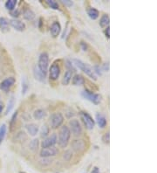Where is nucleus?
<instances>
[{"mask_svg": "<svg viewBox=\"0 0 157 173\" xmlns=\"http://www.w3.org/2000/svg\"><path fill=\"white\" fill-rule=\"evenodd\" d=\"M73 62H74V66H76L79 69H80L83 73H86L87 76H89L93 81L97 80V75L94 73V71H93L92 66H90L88 64L84 63L82 60H78V59H74Z\"/></svg>", "mask_w": 157, "mask_h": 173, "instance_id": "1", "label": "nucleus"}, {"mask_svg": "<svg viewBox=\"0 0 157 173\" xmlns=\"http://www.w3.org/2000/svg\"><path fill=\"white\" fill-rule=\"evenodd\" d=\"M70 137H71V132L69 128L67 126H62L59 133V139H58L59 145L61 148H65L69 143Z\"/></svg>", "mask_w": 157, "mask_h": 173, "instance_id": "2", "label": "nucleus"}, {"mask_svg": "<svg viewBox=\"0 0 157 173\" xmlns=\"http://www.w3.org/2000/svg\"><path fill=\"white\" fill-rule=\"evenodd\" d=\"M81 95L84 99L91 101L92 103L95 104V105H98L101 102L102 96L99 94H94L92 91L88 90V89H85L83 91L81 92Z\"/></svg>", "mask_w": 157, "mask_h": 173, "instance_id": "3", "label": "nucleus"}, {"mask_svg": "<svg viewBox=\"0 0 157 173\" xmlns=\"http://www.w3.org/2000/svg\"><path fill=\"white\" fill-rule=\"evenodd\" d=\"M37 66L42 73L46 75V73L48 72V66H49V55L47 53L44 52L39 55Z\"/></svg>", "mask_w": 157, "mask_h": 173, "instance_id": "4", "label": "nucleus"}, {"mask_svg": "<svg viewBox=\"0 0 157 173\" xmlns=\"http://www.w3.org/2000/svg\"><path fill=\"white\" fill-rule=\"evenodd\" d=\"M64 122V116L61 113H54L50 117V125L52 128L56 129L62 125Z\"/></svg>", "mask_w": 157, "mask_h": 173, "instance_id": "5", "label": "nucleus"}, {"mask_svg": "<svg viewBox=\"0 0 157 173\" xmlns=\"http://www.w3.org/2000/svg\"><path fill=\"white\" fill-rule=\"evenodd\" d=\"M80 116L81 121L83 122L85 127L87 129L91 130V129H92L94 128V125H95L94 120L92 118V116L88 113H86V112H80Z\"/></svg>", "mask_w": 157, "mask_h": 173, "instance_id": "6", "label": "nucleus"}, {"mask_svg": "<svg viewBox=\"0 0 157 173\" xmlns=\"http://www.w3.org/2000/svg\"><path fill=\"white\" fill-rule=\"evenodd\" d=\"M69 126H70V132H72L75 137H79L82 134V128L80 126V122L78 120L73 119L69 122Z\"/></svg>", "mask_w": 157, "mask_h": 173, "instance_id": "7", "label": "nucleus"}, {"mask_svg": "<svg viewBox=\"0 0 157 173\" xmlns=\"http://www.w3.org/2000/svg\"><path fill=\"white\" fill-rule=\"evenodd\" d=\"M57 142H58V137H57L55 133H53L50 137H46L44 139V141L41 143V147H42V149L54 147V145L57 144Z\"/></svg>", "mask_w": 157, "mask_h": 173, "instance_id": "8", "label": "nucleus"}, {"mask_svg": "<svg viewBox=\"0 0 157 173\" xmlns=\"http://www.w3.org/2000/svg\"><path fill=\"white\" fill-rule=\"evenodd\" d=\"M60 74V67L58 64H53L49 71V77L52 81H56L59 79Z\"/></svg>", "mask_w": 157, "mask_h": 173, "instance_id": "9", "label": "nucleus"}, {"mask_svg": "<svg viewBox=\"0 0 157 173\" xmlns=\"http://www.w3.org/2000/svg\"><path fill=\"white\" fill-rule=\"evenodd\" d=\"M58 153V150L55 147H50L42 149L40 151V156L43 158H49L50 156H54Z\"/></svg>", "mask_w": 157, "mask_h": 173, "instance_id": "10", "label": "nucleus"}, {"mask_svg": "<svg viewBox=\"0 0 157 173\" xmlns=\"http://www.w3.org/2000/svg\"><path fill=\"white\" fill-rule=\"evenodd\" d=\"M15 78L13 77H9L4 80L3 82L0 83V89L3 91H8L10 88L14 85L15 83Z\"/></svg>", "mask_w": 157, "mask_h": 173, "instance_id": "11", "label": "nucleus"}, {"mask_svg": "<svg viewBox=\"0 0 157 173\" xmlns=\"http://www.w3.org/2000/svg\"><path fill=\"white\" fill-rule=\"evenodd\" d=\"M9 24L18 32H24L26 30V25L22 21L18 19H11L9 21Z\"/></svg>", "mask_w": 157, "mask_h": 173, "instance_id": "12", "label": "nucleus"}, {"mask_svg": "<svg viewBox=\"0 0 157 173\" xmlns=\"http://www.w3.org/2000/svg\"><path fill=\"white\" fill-rule=\"evenodd\" d=\"M50 32H51V34L53 38H56L59 35L60 32H61V26L59 22H53V25L51 26L50 28Z\"/></svg>", "mask_w": 157, "mask_h": 173, "instance_id": "13", "label": "nucleus"}, {"mask_svg": "<svg viewBox=\"0 0 157 173\" xmlns=\"http://www.w3.org/2000/svg\"><path fill=\"white\" fill-rule=\"evenodd\" d=\"M33 75H34V78L40 82H46V75L45 73H43L38 67L37 66H35L33 67Z\"/></svg>", "mask_w": 157, "mask_h": 173, "instance_id": "14", "label": "nucleus"}, {"mask_svg": "<svg viewBox=\"0 0 157 173\" xmlns=\"http://www.w3.org/2000/svg\"><path fill=\"white\" fill-rule=\"evenodd\" d=\"M72 146L74 148V150L77 152L82 151L86 148V144L83 140H74L72 144Z\"/></svg>", "mask_w": 157, "mask_h": 173, "instance_id": "15", "label": "nucleus"}, {"mask_svg": "<svg viewBox=\"0 0 157 173\" xmlns=\"http://www.w3.org/2000/svg\"><path fill=\"white\" fill-rule=\"evenodd\" d=\"M26 128L27 130L28 134L32 137H35L38 132V126L34 124V123H30V124H27L26 126Z\"/></svg>", "mask_w": 157, "mask_h": 173, "instance_id": "16", "label": "nucleus"}, {"mask_svg": "<svg viewBox=\"0 0 157 173\" xmlns=\"http://www.w3.org/2000/svg\"><path fill=\"white\" fill-rule=\"evenodd\" d=\"M96 121H97V123H98L99 127L101 128L106 127V125L107 123L106 117L102 114H101V113H97L96 114Z\"/></svg>", "mask_w": 157, "mask_h": 173, "instance_id": "17", "label": "nucleus"}, {"mask_svg": "<svg viewBox=\"0 0 157 173\" xmlns=\"http://www.w3.org/2000/svg\"><path fill=\"white\" fill-rule=\"evenodd\" d=\"M0 30L2 32H7L9 31V21L5 18H0Z\"/></svg>", "mask_w": 157, "mask_h": 173, "instance_id": "18", "label": "nucleus"}, {"mask_svg": "<svg viewBox=\"0 0 157 173\" xmlns=\"http://www.w3.org/2000/svg\"><path fill=\"white\" fill-rule=\"evenodd\" d=\"M73 85L74 86H82L85 83V80H84L83 76L80 74H75L73 78Z\"/></svg>", "mask_w": 157, "mask_h": 173, "instance_id": "19", "label": "nucleus"}, {"mask_svg": "<svg viewBox=\"0 0 157 173\" xmlns=\"http://www.w3.org/2000/svg\"><path fill=\"white\" fill-rule=\"evenodd\" d=\"M87 15L89 16V18L92 19V20H95L97 18H99V15H100V12L99 11L95 8H89L87 10Z\"/></svg>", "mask_w": 157, "mask_h": 173, "instance_id": "20", "label": "nucleus"}, {"mask_svg": "<svg viewBox=\"0 0 157 173\" xmlns=\"http://www.w3.org/2000/svg\"><path fill=\"white\" fill-rule=\"evenodd\" d=\"M23 16H24L25 19L31 21V20H33L35 18V13L31 9H26L23 12Z\"/></svg>", "mask_w": 157, "mask_h": 173, "instance_id": "21", "label": "nucleus"}, {"mask_svg": "<svg viewBox=\"0 0 157 173\" xmlns=\"http://www.w3.org/2000/svg\"><path fill=\"white\" fill-rule=\"evenodd\" d=\"M46 112L44 110H37L33 113V117L35 120H41L46 116Z\"/></svg>", "mask_w": 157, "mask_h": 173, "instance_id": "22", "label": "nucleus"}, {"mask_svg": "<svg viewBox=\"0 0 157 173\" xmlns=\"http://www.w3.org/2000/svg\"><path fill=\"white\" fill-rule=\"evenodd\" d=\"M72 78H73V73L67 70V71L65 73V74H64V76H63L62 84L65 85V86H67V85L70 83V82H71Z\"/></svg>", "mask_w": 157, "mask_h": 173, "instance_id": "23", "label": "nucleus"}, {"mask_svg": "<svg viewBox=\"0 0 157 173\" xmlns=\"http://www.w3.org/2000/svg\"><path fill=\"white\" fill-rule=\"evenodd\" d=\"M109 22H110V18H109V16L105 14L103 15L101 18V20H100V26L101 27L105 28L109 26Z\"/></svg>", "mask_w": 157, "mask_h": 173, "instance_id": "24", "label": "nucleus"}, {"mask_svg": "<svg viewBox=\"0 0 157 173\" xmlns=\"http://www.w3.org/2000/svg\"><path fill=\"white\" fill-rule=\"evenodd\" d=\"M16 5H17V1L16 0H8V1H6V3H5V8L10 11H14L15 9V6H16Z\"/></svg>", "mask_w": 157, "mask_h": 173, "instance_id": "25", "label": "nucleus"}, {"mask_svg": "<svg viewBox=\"0 0 157 173\" xmlns=\"http://www.w3.org/2000/svg\"><path fill=\"white\" fill-rule=\"evenodd\" d=\"M29 147H30V150H32V151H36L38 148V139H33L30 144H29Z\"/></svg>", "mask_w": 157, "mask_h": 173, "instance_id": "26", "label": "nucleus"}, {"mask_svg": "<svg viewBox=\"0 0 157 173\" xmlns=\"http://www.w3.org/2000/svg\"><path fill=\"white\" fill-rule=\"evenodd\" d=\"M46 4L53 10H59V4L54 1V0H46Z\"/></svg>", "mask_w": 157, "mask_h": 173, "instance_id": "27", "label": "nucleus"}, {"mask_svg": "<svg viewBox=\"0 0 157 173\" xmlns=\"http://www.w3.org/2000/svg\"><path fill=\"white\" fill-rule=\"evenodd\" d=\"M6 125L5 124H3L1 127H0V144L3 142L4 138L5 137V134H6Z\"/></svg>", "mask_w": 157, "mask_h": 173, "instance_id": "28", "label": "nucleus"}, {"mask_svg": "<svg viewBox=\"0 0 157 173\" xmlns=\"http://www.w3.org/2000/svg\"><path fill=\"white\" fill-rule=\"evenodd\" d=\"M14 104H15V99H14L13 96H11V99L9 100V101H8V105H7V109H6V111H5V115H7L10 111L12 110Z\"/></svg>", "mask_w": 157, "mask_h": 173, "instance_id": "29", "label": "nucleus"}, {"mask_svg": "<svg viewBox=\"0 0 157 173\" xmlns=\"http://www.w3.org/2000/svg\"><path fill=\"white\" fill-rule=\"evenodd\" d=\"M49 134V127L47 125H43L40 130V136L41 137H46Z\"/></svg>", "mask_w": 157, "mask_h": 173, "instance_id": "30", "label": "nucleus"}, {"mask_svg": "<svg viewBox=\"0 0 157 173\" xmlns=\"http://www.w3.org/2000/svg\"><path fill=\"white\" fill-rule=\"evenodd\" d=\"M28 88H29V86H28V82L26 81V79L24 77L23 79H22V94H25L28 90Z\"/></svg>", "mask_w": 157, "mask_h": 173, "instance_id": "31", "label": "nucleus"}, {"mask_svg": "<svg viewBox=\"0 0 157 173\" xmlns=\"http://www.w3.org/2000/svg\"><path fill=\"white\" fill-rule=\"evenodd\" d=\"M65 66H66V68H67V70L68 71H70V72H75V67H74V65L72 63V60H66V64H65Z\"/></svg>", "mask_w": 157, "mask_h": 173, "instance_id": "32", "label": "nucleus"}, {"mask_svg": "<svg viewBox=\"0 0 157 173\" xmlns=\"http://www.w3.org/2000/svg\"><path fill=\"white\" fill-rule=\"evenodd\" d=\"M17 116H18V111H16L14 114H13V116H12V117H11V130H12V128L14 127V124H15V122H16V120H17Z\"/></svg>", "mask_w": 157, "mask_h": 173, "instance_id": "33", "label": "nucleus"}, {"mask_svg": "<svg viewBox=\"0 0 157 173\" xmlns=\"http://www.w3.org/2000/svg\"><path fill=\"white\" fill-rule=\"evenodd\" d=\"M102 142L105 144H108L109 142H110V135L109 133H106L103 137H102Z\"/></svg>", "mask_w": 157, "mask_h": 173, "instance_id": "34", "label": "nucleus"}, {"mask_svg": "<svg viewBox=\"0 0 157 173\" xmlns=\"http://www.w3.org/2000/svg\"><path fill=\"white\" fill-rule=\"evenodd\" d=\"M92 69H93V71H94V73L98 76V75H101L102 74V70L101 68L99 66H95L94 67H92Z\"/></svg>", "mask_w": 157, "mask_h": 173, "instance_id": "35", "label": "nucleus"}, {"mask_svg": "<svg viewBox=\"0 0 157 173\" xmlns=\"http://www.w3.org/2000/svg\"><path fill=\"white\" fill-rule=\"evenodd\" d=\"M61 3H62L64 5H66V6H68V7H70V6H72V5H74L73 1H70V0H61Z\"/></svg>", "mask_w": 157, "mask_h": 173, "instance_id": "36", "label": "nucleus"}, {"mask_svg": "<svg viewBox=\"0 0 157 173\" xmlns=\"http://www.w3.org/2000/svg\"><path fill=\"white\" fill-rule=\"evenodd\" d=\"M11 15L12 17L17 18V17H19V11H11Z\"/></svg>", "mask_w": 157, "mask_h": 173, "instance_id": "37", "label": "nucleus"}, {"mask_svg": "<svg viewBox=\"0 0 157 173\" xmlns=\"http://www.w3.org/2000/svg\"><path fill=\"white\" fill-rule=\"evenodd\" d=\"M101 70H103V71H106V72L109 71V64L108 63L104 64V65H103V67H102Z\"/></svg>", "mask_w": 157, "mask_h": 173, "instance_id": "38", "label": "nucleus"}, {"mask_svg": "<svg viewBox=\"0 0 157 173\" xmlns=\"http://www.w3.org/2000/svg\"><path fill=\"white\" fill-rule=\"evenodd\" d=\"M105 35H106V37H107V39L110 38V28H109V26H107V29H106V31H105Z\"/></svg>", "mask_w": 157, "mask_h": 173, "instance_id": "39", "label": "nucleus"}, {"mask_svg": "<svg viewBox=\"0 0 157 173\" xmlns=\"http://www.w3.org/2000/svg\"><path fill=\"white\" fill-rule=\"evenodd\" d=\"M80 45H81V47H82L83 51H86V49H87V45H86L85 42H81Z\"/></svg>", "mask_w": 157, "mask_h": 173, "instance_id": "40", "label": "nucleus"}, {"mask_svg": "<svg viewBox=\"0 0 157 173\" xmlns=\"http://www.w3.org/2000/svg\"><path fill=\"white\" fill-rule=\"evenodd\" d=\"M91 173H100V169L98 167H94L92 170Z\"/></svg>", "mask_w": 157, "mask_h": 173, "instance_id": "41", "label": "nucleus"}, {"mask_svg": "<svg viewBox=\"0 0 157 173\" xmlns=\"http://www.w3.org/2000/svg\"><path fill=\"white\" fill-rule=\"evenodd\" d=\"M3 109H4V107H3V104H0V113L2 112Z\"/></svg>", "mask_w": 157, "mask_h": 173, "instance_id": "42", "label": "nucleus"}, {"mask_svg": "<svg viewBox=\"0 0 157 173\" xmlns=\"http://www.w3.org/2000/svg\"><path fill=\"white\" fill-rule=\"evenodd\" d=\"M20 173H26V172H20Z\"/></svg>", "mask_w": 157, "mask_h": 173, "instance_id": "43", "label": "nucleus"}]
</instances>
